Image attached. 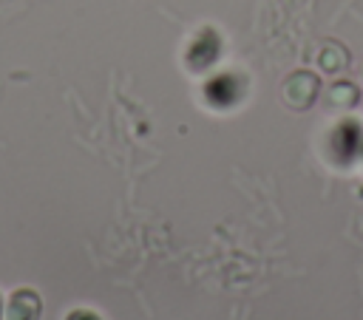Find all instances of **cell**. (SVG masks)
<instances>
[{
  "label": "cell",
  "mask_w": 363,
  "mask_h": 320,
  "mask_svg": "<svg viewBox=\"0 0 363 320\" xmlns=\"http://www.w3.org/2000/svg\"><path fill=\"white\" fill-rule=\"evenodd\" d=\"M65 320H102V317L94 309H74V312L65 314Z\"/></svg>",
  "instance_id": "2"
},
{
  "label": "cell",
  "mask_w": 363,
  "mask_h": 320,
  "mask_svg": "<svg viewBox=\"0 0 363 320\" xmlns=\"http://www.w3.org/2000/svg\"><path fill=\"white\" fill-rule=\"evenodd\" d=\"M0 320H3V303H0Z\"/></svg>",
  "instance_id": "3"
},
{
  "label": "cell",
  "mask_w": 363,
  "mask_h": 320,
  "mask_svg": "<svg viewBox=\"0 0 363 320\" xmlns=\"http://www.w3.org/2000/svg\"><path fill=\"white\" fill-rule=\"evenodd\" d=\"M40 314H43V300L28 286L11 292V297H9L6 309H3L6 320H40Z\"/></svg>",
  "instance_id": "1"
}]
</instances>
